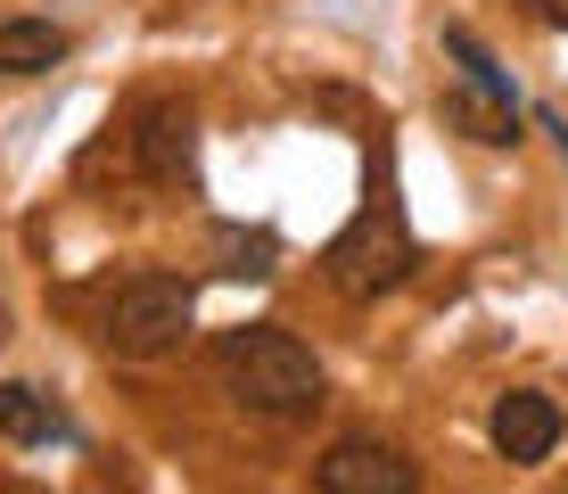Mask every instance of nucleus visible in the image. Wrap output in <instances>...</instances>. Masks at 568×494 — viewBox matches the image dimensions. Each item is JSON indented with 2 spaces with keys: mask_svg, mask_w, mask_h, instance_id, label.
I'll return each mask as SVG.
<instances>
[{
  "mask_svg": "<svg viewBox=\"0 0 568 494\" xmlns=\"http://www.w3.org/2000/svg\"><path fill=\"white\" fill-rule=\"evenodd\" d=\"M329 281H338L346 296H387L404 281V272L420 264V248H413V223H404V206L387 190H371L363 206H355V223L329 240Z\"/></svg>",
  "mask_w": 568,
  "mask_h": 494,
  "instance_id": "3",
  "label": "nucleus"
},
{
  "mask_svg": "<svg viewBox=\"0 0 568 494\" xmlns=\"http://www.w3.org/2000/svg\"><path fill=\"white\" fill-rule=\"evenodd\" d=\"M0 346H9V313H0Z\"/></svg>",
  "mask_w": 568,
  "mask_h": 494,
  "instance_id": "12",
  "label": "nucleus"
},
{
  "mask_svg": "<svg viewBox=\"0 0 568 494\" xmlns=\"http://www.w3.org/2000/svg\"><path fill=\"white\" fill-rule=\"evenodd\" d=\"M67 50V26H50V17H0V74H50Z\"/></svg>",
  "mask_w": 568,
  "mask_h": 494,
  "instance_id": "8",
  "label": "nucleus"
},
{
  "mask_svg": "<svg viewBox=\"0 0 568 494\" xmlns=\"http://www.w3.org/2000/svg\"><path fill=\"white\" fill-rule=\"evenodd\" d=\"M486 437H495V453L511 470H536V462H552V445H560V404L544 387H511L495 404V421H486Z\"/></svg>",
  "mask_w": 568,
  "mask_h": 494,
  "instance_id": "5",
  "label": "nucleus"
},
{
  "mask_svg": "<svg viewBox=\"0 0 568 494\" xmlns=\"http://www.w3.org/2000/svg\"><path fill=\"white\" fill-rule=\"evenodd\" d=\"M552 132H560V124H552ZM560 149H568V132H560Z\"/></svg>",
  "mask_w": 568,
  "mask_h": 494,
  "instance_id": "13",
  "label": "nucleus"
},
{
  "mask_svg": "<svg viewBox=\"0 0 568 494\" xmlns=\"http://www.w3.org/2000/svg\"><path fill=\"white\" fill-rule=\"evenodd\" d=\"M0 437H17V445H50V437H67V421H58V404H50L42 387L0 380Z\"/></svg>",
  "mask_w": 568,
  "mask_h": 494,
  "instance_id": "9",
  "label": "nucleus"
},
{
  "mask_svg": "<svg viewBox=\"0 0 568 494\" xmlns=\"http://www.w3.org/2000/svg\"><path fill=\"white\" fill-rule=\"evenodd\" d=\"M132 149H141V173L149 182H190V165H199V124H190L182 99H156L141 108V132H132Z\"/></svg>",
  "mask_w": 568,
  "mask_h": 494,
  "instance_id": "6",
  "label": "nucleus"
},
{
  "mask_svg": "<svg viewBox=\"0 0 568 494\" xmlns=\"http://www.w3.org/2000/svg\"><path fill=\"white\" fill-rule=\"evenodd\" d=\"M536 9H544V17H552V26L568 33V0H536Z\"/></svg>",
  "mask_w": 568,
  "mask_h": 494,
  "instance_id": "11",
  "label": "nucleus"
},
{
  "mask_svg": "<svg viewBox=\"0 0 568 494\" xmlns=\"http://www.w3.org/2000/svg\"><path fill=\"white\" fill-rule=\"evenodd\" d=\"M445 124L469 132V141H486V149H511L519 141V91L462 83V91H445Z\"/></svg>",
  "mask_w": 568,
  "mask_h": 494,
  "instance_id": "7",
  "label": "nucleus"
},
{
  "mask_svg": "<svg viewBox=\"0 0 568 494\" xmlns=\"http://www.w3.org/2000/svg\"><path fill=\"white\" fill-rule=\"evenodd\" d=\"M214 248H223V272H272V255H281V240L272 231H214Z\"/></svg>",
  "mask_w": 568,
  "mask_h": 494,
  "instance_id": "10",
  "label": "nucleus"
},
{
  "mask_svg": "<svg viewBox=\"0 0 568 494\" xmlns=\"http://www.w3.org/2000/svg\"><path fill=\"white\" fill-rule=\"evenodd\" d=\"M214 371H223V387L240 395L247 412H264V421H305V412H322V363H313V346L297 330H272V322L223 330Z\"/></svg>",
  "mask_w": 568,
  "mask_h": 494,
  "instance_id": "1",
  "label": "nucleus"
},
{
  "mask_svg": "<svg viewBox=\"0 0 568 494\" xmlns=\"http://www.w3.org/2000/svg\"><path fill=\"white\" fill-rule=\"evenodd\" d=\"M313 478H322V494H413L420 470L404 462L396 445H379V437H338Z\"/></svg>",
  "mask_w": 568,
  "mask_h": 494,
  "instance_id": "4",
  "label": "nucleus"
},
{
  "mask_svg": "<svg viewBox=\"0 0 568 494\" xmlns=\"http://www.w3.org/2000/svg\"><path fill=\"white\" fill-rule=\"evenodd\" d=\"M190 322H199V289L190 281H173V272H132L100 313V346L124 354V363H156V354H173L190 339Z\"/></svg>",
  "mask_w": 568,
  "mask_h": 494,
  "instance_id": "2",
  "label": "nucleus"
}]
</instances>
